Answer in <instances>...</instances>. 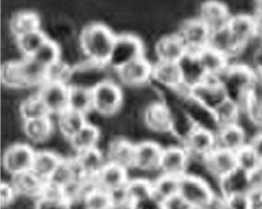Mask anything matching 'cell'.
I'll return each instance as SVG.
<instances>
[{"label": "cell", "mask_w": 262, "mask_h": 209, "mask_svg": "<svg viewBox=\"0 0 262 209\" xmlns=\"http://www.w3.org/2000/svg\"><path fill=\"white\" fill-rule=\"evenodd\" d=\"M116 35L103 24L93 23L86 26L79 37V46L88 61L107 65Z\"/></svg>", "instance_id": "cell-1"}, {"label": "cell", "mask_w": 262, "mask_h": 209, "mask_svg": "<svg viewBox=\"0 0 262 209\" xmlns=\"http://www.w3.org/2000/svg\"><path fill=\"white\" fill-rule=\"evenodd\" d=\"M254 74V70L251 67L232 61L220 76L219 80L226 90L228 97L238 102L241 106L247 98V91Z\"/></svg>", "instance_id": "cell-2"}, {"label": "cell", "mask_w": 262, "mask_h": 209, "mask_svg": "<svg viewBox=\"0 0 262 209\" xmlns=\"http://www.w3.org/2000/svg\"><path fill=\"white\" fill-rule=\"evenodd\" d=\"M93 109L104 118H111L123 106V92L116 82L105 80L92 90Z\"/></svg>", "instance_id": "cell-3"}, {"label": "cell", "mask_w": 262, "mask_h": 209, "mask_svg": "<svg viewBox=\"0 0 262 209\" xmlns=\"http://www.w3.org/2000/svg\"><path fill=\"white\" fill-rule=\"evenodd\" d=\"M144 51L141 39L135 35L124 33L116 36L107 66L118 71L133 61L145 57Z\"/></svg>", "instance_id": "cell-4"}, {"label": "cell", "mask_w": 262, "mask_h": 209, "mask_svg": "<svg viewBox=\"0 0 262 209\" xmlns=\"http://www.w3.org/2000/svg\"><path fill=\"white\" fill-rule=\"evenodd\" d=\"M178 194L192 209H200L218 194L203 177L186 174L180 178Z\"/></svg>", "instance_id": "cell-5"}, {"label": "cell", "mask_w": 262, "mask_h": 209, "mask_svg": "<svg viewBox=\"0 0 262 209\" xmlns=\"http://www.w3.org/2000/svg\"><path fill=\"white\" fill-rule=\"evenodd\" d=\"M210 33L207 26L196 17L184 20L175 33L182 41L187 53L197 55L207 48Z\"/></svg>", "instance_id": "cell-6"}, {"label": "cell", "mask_w": 262, "mask_h": 209, "mask_svg": "<svg viewBox=\"0 0 262 209\" xmlns=\"http://www.w3.org/2000/svg\"><path fill=\"white\" fill-rule=\"evenodd\" d=\"M182 146L191 160L203 162L216 149V134L195 127L184 138Z\"/></svg>", "instance_id": "cell-7"}, {"label": "cell", "mask_w": 262, "mask_h": 209, "mask_svg": "<svg viewBox=\"0 0 262 209\" xmlns=\"http://www.w3.org/2000/svg\"><path fill=\"white\" fill-rule=\"evenodd\" d=\"M36 151L26 143H15L9 146L2 156L4 171L11 177L31 170Z\"/></svg>", "instance_id": "cell-8"}, {"label": "cell", "mask_w": 262, "mask_h": 209, "mask_svg": "<svg viewBox=\"0 0 262 209\" xmlns=\"http://www.w3.org/2000/svg\"><path fill=\"white\" fill-rule=\"evenodd\" d=\"M145 126L156 134L172 133L173 117L170 106L165 102H155L146 107L142 113Z\"/></svg>", "instance_id": "cell-9"}, {"label": "cell", "mask_w": 262, "mask_h": 209, "mask_svg": "<svg viewBox=\"0 0 262 209\" xmlns=\"http://www.w3.org/2000/svg\"><path fill=\"white\" fill-rule=\"evenodd\" d=\"M69 91L70 87L65 83L48 81L39 87L37 95L50 116H58L68 109Z\"/></svg>", "instance_id": "cell-10"}, {"label": "cell", "mask_w": 262, "mask_h": 209, "mask_svg": "<svg viewBox=\"0 0 262 209\" xmlns=\"http://www.w3.org/2000/svg\"><path fill=\"white\" fill-rule=\"evenodd\" d=\"M191 97L212 111H214L228 98L219 77L208 76L192 89Z\"/></svg>", "instance_id": "cell-11"}, {"label": "cell", "mask_w": 262, "mask_h": 209, "mask_svg": "<svg viewBox=\"0 0 262 209\" xmlns=\"http://www.w3.org/2000/svg\"><path fill=\"white\" fill-rule=\"evenodd\" d=\"M232 15L228 4L222 0H204L199 4L197 17L213 31L228 26Z\"/></svg>", "instance_id": "cell-12"}, {"label": "cell", "mask_w": 262, "mask_h": 209, "mask_svg": "<svg viewBox=\"0 0 262 209\" xmlns=\"http://www.w3.org/2000/svg\"><path fill=\"white\" fill-rule=\"evenodd\" d=\"M189 155L183 146H171L163 148L159 172L162 175L181 178L189 169Z\"/></svg>", "instance_id": "cell-13"}, {"label": "cell", "mask_w": 262, "mask_h": 209, "mask_svg": "<svg viewBox=\"0 0 262 209\" xmlns=\"http://www.w3.org/2000/svg\"><path fill=\"white\" fill-rule=\"evenodd\" d=\"M208 175L218 182L232 175L238 169L235 153L216 149L203 161Z\"/></svg>", "instance_id": "cell-14"}, {"label": "cell", "mask_w": 262, "mask_h": 209, "mask_svg": "<svg viewBox=\"0 0 262 209\" xmlns=\"http://www.w3.org/2000/svg\"><path fill=\"white\" fill-rule=\"evenodd\" d=\"M152 70L153 64L143 57L116 72L118 79L123 84L138 88L148 84L152 80Z\"/></svg>", "instance_id": "cell-15"}, {"label": "cell", "mask_w": 262, "mask_h": 209, "mask_svg": "<svg viewBox=\"0 0 262 209\" xmlns=\"http://www.w3.org/2000/svg\"><path fill=\"white\" fill-rule=\"evenodd\" d=\"M162 151L163 148L155 141L146 140L137 143L135 148V169L143 172H159Z\"/></svg>", "instance_id": "cell-16"}, {"label": "cell", "mask_w": 262, "mask_h": 209, "mask_svg": "<svg viewBox=\"0 0 262 209\" xmlns=\"http://www.w3.org/2000/svg\"><path fill=\"white\" fill-rule=\"evenodd\" d=\"M247 133L239 124L222 127L216 133V149L236 153L248 145Z\"/></svg>", "instance_id": "cell-17"}, {"label": "cell", "mask_w": 262, "mask_h": 209, "mask_svg": "<svg viewBox=\"0 0 262 209\" xmlns=\"http://www.w3.org/2000/svg\"><path fill=\"white\" fill-rule=\"evenodd\" d=\"M157 61L178 63L187 54V49L176 33L167 35L157 41L155 46Z\"/></svg>", "instance_id": "cell-18"}, {"label": "cell", "mask_w": 262, "mask_h": 209, "mask_svg": "<svg viewBox=\"0 0 262 209\" xmlns=\"http://www.w3.org/2000/svg\"><path fill=\"white\" fill-rule=\"evenodd\" d=\"M228 27L233 35L240 50L256 38L252 14L237 13L233 14L230 19Z\"/></svg>", "instance_id": "cell-19"}, {"label": "cell", "mask_w": 262, "mask_h": 209, "mask_svg": "<svg viewBox=\"0 0 262 209\" xmlns=\"http://www.w3.org/2000/svg\"><path fill=\"white\" fill-rule=\"evenodd\" d=\"M74 159L83 179L92 181L96 179L108 163L107 158L98 147L77 153Z\"/></svg>", "instance_id": "cell-20"}, {"label": "cell", "mask_w": 262, "mask_h": 209, "mask_svg": "<svg viewBox=\"0 0 262 209\" xmlns=\"http://www.w3.org/2000/svg\"><path fill=\"white\" fill-rule=\"evenodd\" d=\"M135 148L136 144H133L129 140L123 138H114L108 146L106 157L108 162L128 171V169L134 168Z\"/></svg>", "instance_id": "cell-21"}, {"label": "cell", "mask_w": 262, "mask_h": 209, "mask_svg": "<svg viewBox=\"0 0 262 209\" xmlns=\"http://www.w3.org/2000/svg\"><path fill=\"white\" fill-rule=\"evenodd\" d=\"M161 87L172 90L183 82L182 73L177 62L157 61L153 64L152 80Z\"/></svg>", "instance_id": "cell-22"}, {"label": "cell", "mask_w": 262, "mask_h": 209, "mask_svg": "<svg viewBox=\"0 0 262 209\" xmlns=\"http://www.w3.org/2000/svg\"><path fill=\"white\" fill-rule=\"evenodd\" d=\"M128 180V170L108 162L96 179H94V184L100 189L111 192L124 187Z\"/></svg>", "instance_id": "cell-23"}, {"label": "cell", "mask_w": 262, "mask_h": 209, "mask_svg": "<svg viewBox=\"0 0 262 209\" xmlns=\"http://www.w3.org/2000/svg\"><path fill=\"white\" fill-rule=\"evenodd\" d=\"M11 183L18 196L36 198V201L42 195L47 182L29 170L13 176Z\"/></svg>", "instance_id": "cell-24"}, {"label": "cell", "mask_w": 262, "mask_h": 209, "mask_svg": "<svg viewBox=\"0 0 262 209\" xmlns=\"http://www.w3.org/2000/svg\"><path fill=\"white\" fill-rule=\"evenodd\" d=\"M208 47L226 57L230 62L236 58L240 51L239 47L228 26L211 31Z\"/></svg>", "instance_id": "cell-25"}, {"label": "cell", "mask_w": 262, "mask_h": 209, "mask_svg": "<svg viewBox=\"0 0 262 209\" xmlns=\"http://www.w3.org/2000/svg\"><path fill=\"white\" fill-rule=\"evenodd\" d=\"M23 132L29 141L35 144L47 143L53 136L55 124L51 116L23 121Z\"/></svg>", "instance_id": "cell-26"}, {"label": "cell", "mask_w": 262, "mask_h": 209, "mask_svg": "<svg viewBox=\"0 0 262 209\" xmlns=\"http://www.w3.org/2000/svg\"><path fill=\"white\" fill-rule=\"evenodd\" d=\"M20 75L25 87H40L48 81V68L32 57H24L18 61Z\"/></svg>", "instance_id": "cell-27"}, {"label": "cell", "mask_w": 262, "mask_h": 209, "mask_svg": "<svg viewBox=\"0 0 262 209\" xmlns=\"http://www.w3.org/2000/svg\"><path fill=\"white\" fill-rule=\"evenodd\" d=\"M197 58L203 72L208 77H219L230 63L226 57L209 47L198 53Z\"/></svg>", "instance_id": "cell-28"}, {"label": "cell", "mask_w": 262, "mask_h": 209, "mask_svg": "<svg viewBox=\"0 0 262 209\" xmlns=\"http://www.w3.org/2000/svg\"><path fill=\"white\" fill-rule=\"evenodd\" d=\"M63 158L58 153L49 150L36 151L31 170L48 182Z\"/></svg>", "instance_id": "cell-29"}, {"label": "cell", "mask_w": 262, "mask_h": 209, "mask_svg": "<svg viewBox=\"0 0 262 209\" xmlns=\"http://www.w3.org/2000/svg\"><path fill=\"white\" fill-rule=\"evenodd\" d=\"M83 179H85L82 176L75 159L63 158L48 182L64 190L73 182Z\"/></svg>", "instance_id": "cell-30"}, {"label": "cell", "mask_w": 262, "mask_h": 209, "mask_svg": "<svg viewBox=\"0 0 262 209\" xmlns=\"http://www.w3.org/2000/svg\"><path fill=\"white\" fill-rule=\"evenodd\" d=\"M178 64L182 73L183 83L191 90L206 78V74L199 64L197 55L187 53Z\"/></svg>", "instance_id": "cell-31"}, {"label": "cell", "mask_w": 262, "mask_h": 209, "mask_svg": "<svg viewBox=\"0 0 262 209\" xmlns=\"http://www.w3.org/2000/svg\"><path fill=\"white\" fill-rule=\"evenodd\" d=\"M58 128L61 136L71 140L88 124L85 115L67 109L58 115Z\"/></svg>", "instance_id": "cell-32"}, {"label": "cell", "mask_w": 262, "mask_h": 209, "mask_svg": "<svg viewBox=\"0 0 262 209\" xmlns=\"http://www.w3.org/2000/svg\"><path fill=\"white\" fill-rule=\"evenodd\" d=\"M100 131L97 127L88 123L76 135L70 140V146L77 153L97 148Z\"/></svg>", "instance_id": "cell-33"}, {"label": "cell", "mask_w": 262, "mask_h": 209, "mask_svg": "<svg viewBox=\"0 0 262 209\" xmlns=\"http://www.w3.org/2000/svg\"><path fill=\"white\" fill-rule=\"evenodd\" d=\"M39 29L40 19L37 14L32 11L17 13L9 22L10 32L15 38Z\"/></svg>", "instance_id": "cell-34"}, {"label": "cell", "mask_w": 262, "mask_h": 209, "mask_svg": "<svg viewBox=\"0 0 262 209\" xmlns=\"http://www.w3.org/2000/svg\"><path fill=\"white\" fill-rule=\"evenodd\" d=\"M68 109L85 116L94 111L92 90L85 87H70Z\"/></svg>", "instance_id": "cell-35"}, {"label": "cell", "mask_w": 262, "mask_h": 209, "mask_svg": "<svg viewBox=\"0 0 262 209\" xmlns=\"http://www.w3.org/2000/svg\"><path fill=\"white\" fill-rule=\"evenodd\" d=\"M41 29L15 38L16 46L24 57H32L48 39Z\"/></svg>", "instance_id": "cell-36"}, {"label": "cell", "mask_w": 262, "mask_h": 209, "mask_svg": "<svg viewBox=\"0 0 262 209\" xmlns=\"http://www.w3.org/2000/svg\"><path fill=\"white\" fill-rule=\"evenodd\" d=\"M213 112L216 122L221 128L228 125L238 124L242 109L238 102L228 98Z\"/></svg>", "instance_id": "cell-37"}, {"label": "cell", "mask_w": 262, "mask_h": 209, "mask_svg": "<svg viewBox=\"0 0 262 209\" xmlns=\"http://www.w3.org/2000/svg\"><path fill=\"white\" fill-rule=\"evenodd\" d=\"M153 182V195L164 202L179 192L180 179L166 175H160Z\"/></svg>", "instance_id": "cell-38"}, {"label": "cell", "mask_w": 262, "mask_h": 209, "mask_svg": "<svg viewBox=\"0 0 262 209\" xmlns=\"http://www.w3.org/2000/svg\"><path fill=\"white\" fill-rule=\"evenodd\" d=\"M19 115L23 121L49 117L48 110L37 94L26 98L19 105Z\"/></svg>", "instance_id": "cell-39"}, {"label": "cell", "mask_w": 262, "mask_h": 209, "mask_svg": "<svg viewBox=\"0 0 262 209\" xmlns=\"http://www.w3.org/2000/svg\"><path fill=\"white\" fill-rule=\"evenodd\" d=\"M0 80L4 87L9 90H20L25 88L18 61H7L1 66Z\"/></svg>", "instance_id": "cell-40"}, {"label": "cell", "mask_w": 262, "mask_h": 209, "mask_svg": "<svg viewBox=\"0 0 262 209\" xmlns=\"http://www.w3.org/2000/svg\"><path fill=\"white\" fill-rule=\"evenodd\" d=\"M37 62L48 68L61 61V49L59 45L51 39H47L36 53L32 56Z\"/></svg>", "instance_id": "cell-41"}, {"label": "cell", "mask_w": 262, "mask_h": 209, "mask_svg": "<svg viewBox=\"0 0 262 209\" xmlns=\"http://www.w3.org/2000/svg\"><path fill=\"white\" fill-rule=\"evenodd\" d=\"M125 188L132 204L153 195V182L146 178L129 179Z\"/></svg>", "instance_id": "cell-42"}, {"label": "cell", "mask_w": 262, "mask_h": 209, "mask_svg": "<svg viewBox=\"0 0 262 209\" xmlns=\"http://www.w3.org/2000/svg\"><path fill=\"white\" fill-rule=\"evenodd\" d=\"M84 209H114L109 192L94 185L83 199Z\"/></svg>", "instance_id": "cell-43"}, {"label": "cell", "mask_w": 262, "mask_h": 209, "mask_svg": "<svg viewBox=\"0 0 262 209\" xmlns=\"http://www.w3.org/2000/svg\"><path fill=\"white\" fill-rule=\"evenodd\" d=\"M235 156H236L238 169L247 174L254 172L260 162L258 157L256 156L255 153L250 149L248 145L242 150H240L238 153H235Z\"/></svg>", "instance_id": "cell-44"}, {"label": "cell", "mask_w": 262, "mask_h": 209, "mask_svg": "<svg viewBox=\"0 0 262 209\" xmlns=\"http://www.w3.org/2000/svg\"><path fill=\"white\" fill-rule=\"evenodd\" d=\"M71 72L72 66L61 60L48 68V81L65 83L68 85Z\"/></svg>", "instance_id": "cell-45"}, {"label": "cell", "mask_w": 262, "mask_h": 209, "mask_svg": "<svg viewBox=\"0 0 262 209\" xmlns=\"http://www.w3.org/2000/svg\"><path fill=\"white\" fill-rule=\"evenodd\" d=\"M227 209H254V196L246 193L231 194L223 197Z\"/></svg>", "instance_id": "cell-46"}, {"label": "cell", "mask_w": 262, "mask_h": 209, "mask_svg": "<svg viewBox=\"0 0 262 209\" xmlns=\"http://www.w3.org/2000/svg\"><path fill=\"white\" fill-rule=\"evenodd\" d=\"M262 104V75L254 71V77L250 82V87L247 91V98L244 102ZM243 103V104H244ZM242 104V105H243ZM241 105V106H242ZM240 106V107H241Z\"/></svg>", "instance_id": "cell-47"}, {"label": "cell", "mask_w": 262, "mask_h": 209, "mask_svg": "<svg viewBox=\"0 0 262 209\" xmlns=\"http://www.w3.org/2000/svg\"><path fill=\"white\" fill-rule=\"evenodd\" d=\"M18 196L14 189V185L10 182H2L0 184V205L1 208L10 207L15 201Z\"/></svg>", "instance_id": "cell-48"}, {"label": "cell", "mask_w": 262, "mask_h": 209, "mask_svg": "<svg viewBox=\"0 0 262 209\" xmlns=\"http://www.w3.org/2000/svg\"><path fill=\"white\" fill-rule=\"evenodd\" d=\"M114 209H129L132 201L128 197L125 185L109 192Z\"/></svg>", "instance_id": "cell-49"}, {"label": "cell", "mask_w": 262, "mask_h": 209, "mask_svg": "<svg viewBox=\"0 0 262 209\" xmlns=\"http://www.w3.org/2000/svg\"><path fill=\"white\" fill-rule=\"evenodd\" d=\"M249 185L250 194L253 196L260 195L262 193V161L257 169L249 174Z\"/></svg>", "instance_id": "cell-50"}, {"label": "cell", "mask_w": 262, "mask_h": 209, "mask_svg": "<svg viewBox=\"0 0 262 209\" xmlns=\"http://www.w3.org/2000/svg\"><path fill=\"white\" fill-rule=\"evenodd\" d=\"M71 204L67 200L47 199L40 197L36 200L35 209H70Z\"/></svg>", "instance_id": "cell-51"}, {"label": "cell", "mask_w": 262, "mask_h": 209, "mask_svg": "<svg viewBox=\"0 0 262 209\" xmlns=\"http://www.w3.org/2000/svg\"><path fill=\"white\" fill-rule=\"evenodd\" d=\"M129 209H164L163 202L152 195L141 201L133 203Z\"/></svg>", "instance_id": "cell-52"}, {"label": "cell", "mask_w": 262, "mask_h": 209, "mask_svg": "<svg viewBox=\"0 0 262 209\" xmlns=\"http://www.w3.org/2000/svg\"><path fill=\"white\" fill-rule=\"evenodd\" d=\"M163 207L164 209H192L179 194L164 201Z\"/></svg>", "instance_id": "cell-53"}, {"label": "cell", "mask_w": 262, "mask_h": 209, "mask_svg": "<svg viewBox=\"0 0 262 209\" xmlns=\"http://www.w3.org/2000/svg\"><path fill=\"white\" fill-rule=\"evenodd\" d=\"M248 146L262 161V130L257 131L248 142Z\"/></svg>", "instance_id": "cell-54"}, {"label": "cell", "mask_w": 262, "mask_h": 209, "mask_svg": "<svg viewBox=\"0 0 262 209\" xmlns=\"http://www.w3.org/2000/svg\"><path fill=\"white\" fill-rule=\"evenodd\" d=\"M200 209H227L223 196L216 194L206 205Z\"/></svg>", "instance_id": "cell-55"}, {"label": "cell", "mask_w": 262, "mask_h": 209, "mask_svg": "<svg viewBox=\"0 0 262 209\" xmlns=\"http://www.w3.org/2000/svg\"><path fill=\"white\" fill-rule=\"evenodd\" d=\"M252 16L255 27L256 37L262 41V13L254 12Z\"/></svg>", "instance_id": "cell-56"}, {"label": "cell", "mask_w": 262, "mask_h": 209, "mask_svg": "<svg viewBox=\"0 0 262 209\" xmlns=\"http://www.w3.org/2000/svg\"><path fill=\"white\" fill-rule=\"evenodd\" d=\"M252 68L254 71L262 75V45L257 49L254 59H253Z\"/></svg>", "instance_id": "cell-57"}, {"label": "cell", "mask_w": 262, "mask_h": 209, "mask_svg": "<svg viewBox=\"0 0 262 209\" xmlns=\"http://www.w3.org/2000/svg\"><path fill=\"white\" fill-rule=\"evenodd\" d=\"M254 13H262V0H254Z\"/></svg>", "instance_id": "cell-58"}, {"label": "cell", "mask_w": 262, "mask_h": 209, "mask_svg": "<svg viewBox=\"0 0 262 209\" xmlns=\"http://www.w3.org/2000/svg\"><path fill=\"white\" fill-rule=\"evenodd\" d=\"M254 209H262V204L259 201L258 198L254 196Z\"/></svg>", "instance_id": "cell-59"}, {"label": "cell", "mask_w": 262, "mask_h": 209, "mask_svg": "<svg viewBox=\"0 0 262 209\" xmlns=\"http://www.w3.org/2000/svg\"><path fill=\"white\" fill-rule=\"evenodd\" d=\"M255 197H257V198H258L259 201H260V202L262 204V193L260 194V195L255 196Z\"/></svg>", "instance_id": "cell-60"}]
</instances>
